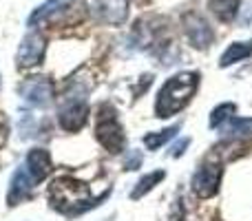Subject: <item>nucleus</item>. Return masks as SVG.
<instances>
[{"mask_svg": "<svg viewBox=\"0 0 252 221\" xmlns=\"http://www.w3.org/2000/svg\"><path fill=\"white\" fill-rule=\"evenodd\" d=\"M139 164H142V155H139V153H133V155L126 159L124 168L126 170H135V168H139Z\"/></svg>", "mask_w": 252, "mask_h": 221, "instance_id": "6ab92c4d", "label": "nucleus"}, {"mask_svg": "<svg viewBox=\"0 0 252 221\" xmlns=\"http://www.w3.org/2000/svg\"><path fill=\"white\" fill-rule=\"evenodd\" d=\"M73 0H47L44 4H40L29 18V27H35V25H42V22H49V20H56L60 18V13H64L66 9L71 7Z\"/></svg>", "mask_w": 252, "mask_h": 221, "instance_id": "f8f14e48", "label": "nucleus"}, {"mask_svg": "<svg viewBox=\"0 0 252 221\" xmlns=\"http://www.w3.org/2000/svg\"><path fill=\"white\" fill-rule=\"evenodd\" d=\"M22 97H25L27 104L47 109L53 102V97H56V87H53V82L49 78L38 75V78H31L22 84Z\"/></svg>", "mask_w": 252, "mask_h": 221, "instance_id": "423d86ee", "label": "nucleus"}, {"mask_svg": "<svg viewBox=\"0 0 252 221\" xmlns=\"http://www.w3.org/2000/svg\"><path fill=\"white\" fill-rule=\"evenodd\" d=\"M25 168L29 170V175L33 177L35 184L47 179L49 173H51V155H49V151H44V148H31L27 153Z\"/></svg>", "mask_w": 252, "mask_h": 221, "instance_id": "9b49d317", "label": "nucleus"}, {"mask_svg": "<svg viewBox=\"0 0 252 221\" xmlns=\"http://www.w3.org/2000/svg\"><path fill=\"white\" fill-rule=\"evenodd\" d=\"M177 130H179V124L170 126V128L159 130V133H148L146 137H144V144H146L148 151H157V148L164 146V144L168 142V139H173L175 135H177Z\"/></svg>", "mask_w": 252, "mask_h": 221, "instance_id": "dca6fc26", "label": "nucleus"}, {"mask_svg": "<svg viewBox=\"0 0 252 221\" xmlns=\"http://www.w3.org/2000/svg\"><path fill=\"white\" fill-rule=\"evenodd\" d=\"M208 9L221 22H230L239 11V0H208Z\"/></svg>", "mask_w": 252, "mask_h": 221, "instance_id": "4468645a", "label": "nucleus"}, {"mask_svg": "<svg viewBox=\"0 0 252 221\" xmlns=\"http://www.w3.org/2000/svg\"><path fill=\"white\" fill-rule=\"evenodd\" d=\"M252 126V120H232L228 128H223V133L228 130V135H244L248 133V128Z\"/></svg>", "mask_w": 252, "mask_h": 221, "instance_id": "a211bd4d", "label": "nucleus"}, {"mask_svg": "<svg viewBox=\"0 0 252 221\" xmlns=\"http://www.w3.org/2000/svg\"><path fill=\"white\" fill-rule=\"evenodd\" d=\"M252 56V40L248 42H232L230 47L223 51L221 60H219V66H230L235 62L244 60V58H250Z\"/></svg>", "mask_w": 252, "mask_h": 221, "instance_id": "ddd939ff", "label": "nucleus"}, {"mask_svg": "<svg viewBox=\"0 0 252 221\" xmlns=\"http://www.w3.org/2000/svg\"><path fill=\"white\" fill-rule=\"evenodd\" d=\"M35 182L33 177L29 175V170L25 168V164L20 166V168L13 173L11 177V184H9V192H7V204L9 206H18L22 199H27L29 197V192L33 190Z\"/></svg>", "mask_w": 252, "mask_h": 221, "instance_id": "9d476101", "label": "nucleus"}, {"mask_svg": "<svg viewBox=\"0 0 252 221\" xmlns=\"http://www.w3.org/2000/svg\"><path fill=\"white\" fill-rule=\"evenodd\" d=\"M89 120V104L84 100V93H66L64 102H62V109L58 113V122L64 130L69 133H75L80 130Z\"/></svg>", "mask_w": 252, "mask_h": 221, "instance_id": "20e7f679", "label": "nucleus"}, {"mask_svg": "<svg viewBox=\"0 0 252 221\" xmlns=\"http://www.w3.org/2000/svg\"><path fill=\"white\" fill-rule=\"evenodd\" d=\"M197 84H199V75L195 71H184V73H177L170 80H166V84L157 93L155 115L170 117L175 113H179L195 95Z\"/></svg>", "mask_w": 252, "mask_h": 221, "instance_id": "f03ea898", "label": "nucleus"}, {"mask_svg": "<svg viewBox=\"0 0 252 221\" xmlns=\"http://www.w3.org/2000/svg\"><path fill=\"white\" fill-rule=\"evenodd\" d=\"M184 27H186V35L197 49H204L213 42V31H210L208 22L199 16V13H186L184 16Z\"/></svg>", "mask_w": 252, "mask_h": 221, "instance_id": "1a4fd4ad", "label": "nucleus"}, {"mask_svg": "<svg viewBox=\"0 0 252 221\" xmlns=\"http://www.w3.org/2000/svg\"><path fill=\"white\" fill-rule=\"evenodd\" d=\"M95 137L109 153L118 155L124 151V130L118 122V113L111 104H102L97 109V124H95Z\"/></svg>", "mask_w": 252, "mask_h": 221, "instance_id": "7ed1b4c3", "label": "nucleus"}, {"mask_svg": "<svg viewBox=\"0 0 252 221\" xmlns=\"http://www.w3.org/2000/svg\"><path fill=\"white\" fill-rule=\"evenodd\" d=\"M186 146H188V139H182V142H179L177 146H175L173 151H170V155H173V157H179V155L184 153V148H186Z\"/></svg>", "mask_w": 252, "mask_h": 221, "instance_id": "412c9836", "label": "nucleus"}, {"mask_svg": "<svg viewBox=\"0 0 252 221\" xmlns=\"http://www.w3.org/2000/svg\"><path fill=\"white\" fill-rule=\"evenodd\" d=\"M7 135H9V124H7V120L2 117V113H0V146L4 144Z\"/></svg>", "mask_w": 252, "mask_h": 221, "instance_id": "aec40b11", "label": "nucleus"}, {"mask_svg": "<svg viewBox=\"0 0 252 221\" xmlns=\"http://www.w3.org/2000/svg\"><path fill=\"white\" fill-rule=\"evenodd\" d=\"M221 177H223V168L219 161H208L197 170L195 179H192V190L197 197L208 199V197L217 195L219 186H221Z\"/></svg>", "mask_w": 252, "mask_h": 221, "instance_id": "39448f33", "label": "nucleus"}, {"mask_svg": "<svg viewBox=\"0 0 252 221\" xmlns=\"http://www.w3.org/2000/svg\"><path fill=\"white\" fill-rule=\"evenodd\" d=\"M232 113H235V104H219L217 109L213 111V115H210V126H213V128H217L221 122L230 120Z\"/></svg>", "mask_w": 252, "mask_h": 221, "instance_id": "f3484780", "label": "nucleus"}, {"mask_svg": "<svg viewBox=\"0 0 252 221\" xmlns=\"http://www.w3.org/2000/svg\"><path fill=\"white\" fill-rule=\"evenodd\" d=\"M44 49H47V40L42 38L40 33L31 31L22 38L20 42V49H18V66L20 69H29V66H38L44 58Z\"/></svg>", "mask_w": 252, "mask_h": 221, "instance_id": "0eeeda50", "label": "nucleus"}, {"mask_svg": "<svg viewBox=\"0 0 252 221\" xmlns=\"http://www.w3.org/2000/svg\"><path fill=\"white\" fill-rule=\"evenodd\" d=\"M93 11L106 25H122L128 16V0H95Z\"/></svg>", "mask_w": 252, "mask_h": 221, "instance_id": "6e6552de", "label": "nucleus"}, {"mask_svg": "<svg viewBox=\"0 0 252 221\" xmlns=\"http://www.w3.org/2000/svg\"><path fill=\"white\" fill-rule=\"evenodd\" d=\"M49 201L56 210L64 215H78L84 210L97 206V201L91 199V190L84 182L73 177H56L49 186Z\"/></svg>", "mask_w": 252, "mask_h": 221, "instance_id": "f257e3e1", "label": "nucleus"}, {"mask_svg": "<svg viewBox=\"0 0 252 221\" xmlns=\"http://www.w3.org/2000/svg\"><path fill=\"white\" fill-rule=\"evenodd\" d=\"M164 177H166L164 170H157V173H151V175H146V177H142L137 182V186L133 188V192H130V199H139V197H144L146 192H151Z\"/></svg>", "mask_w": 252, "mask_h": 221, "instance_id": "2eb2a0df", "label": "nucleus"}]
</instances>
